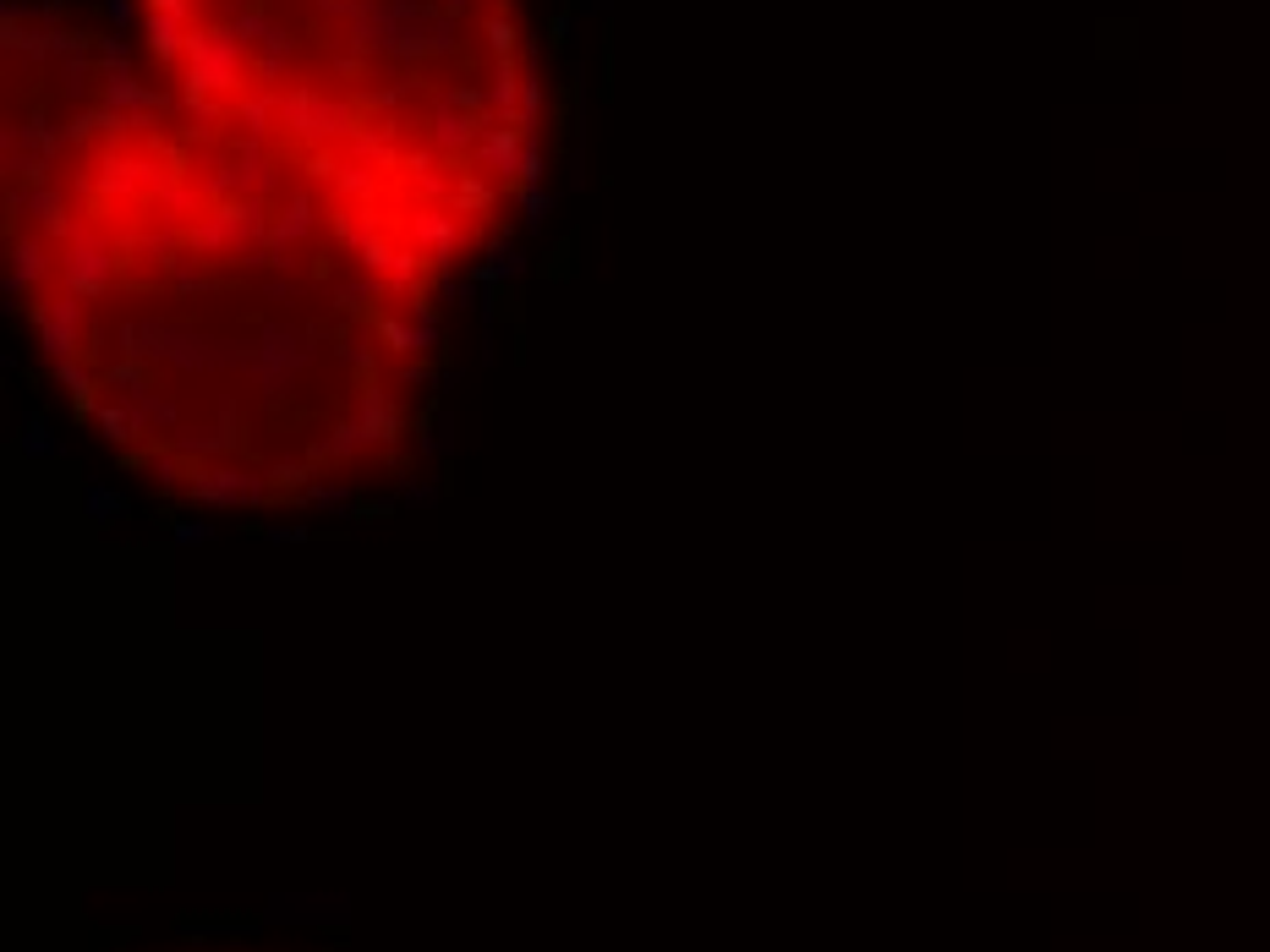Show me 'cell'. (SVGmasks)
I'll return each instance as SVG.
<instances>
[{"label": "cell", "instance_id": "6da1fadb", "mask_svg": "<svg viewBox=\"0 0 1270 952\" xmlns=\"http://www.w3.org/2000/svg\"><path fill=\"white\" fill-rule=\"evenodd\" d=\"M6 71L17 307L115 466L214 515L395 477L422 438L433 302L93 39H12Z\"/></svg>", "mask_w": 1270, "mask_h": 952}, {"label": "cell", "instance_id": "7a4b0ae2", "mask_svg": "<svg viewBox=\"0 0 1270 952\" xmlns=\"http://www.w3.org/2000/svg\"><path fill=\"white\" fill-rule=\"evenodd\" d=\"M132 22L164 99L307 181L427 302L532 198L526 0H132Z\"/></svg>", "mask_w": 1270, "mask_h": 952}]
</instances>
